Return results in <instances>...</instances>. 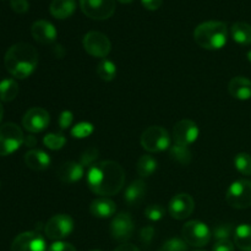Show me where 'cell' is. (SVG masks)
<instances>
[{
	"label": "cell",
	"mask_w": 251,
	"mask_h": 251,
	"mask_svg": "<svg viewBox=\"0 0 251 251\" xmlns=\"http://www.w3.org/2000/svg\"><path fill=\"white\" fill-rule=\"evenodd\" d=\"M125 183V173L119 163L103 161L90 167L87 172V185L96 195L102 198L117 195Z\"/></svg>",
	"instance_id": "cell-1"
},
{
	"label": "cell",
	"mask_w": 251,
	"mask_h": 251,
	"mask_svg": "<svg viewBox=\"0 0 251 251\" xmlns=\"http://www.w3.org/2000/svg\"><path fill=\"white\" fill-rule=\"evenodd\" d=\"M4 64L6 70L16 78H26L36 70L38 53L29 43H16L7 49Z\"/></svg>",
	"instance_id": "cell-2"
},
{
	"label": "cell",
	"mask_w": 251,
	"mask_h": 251,
	"mask_svg": "<svg viewBox=\"0 0 251 251\" xmlns=\"http://www.w3.org/2000/svg\"><path fill=\"white\" fill-rule=\"evenodd\" d=\"M194 39L201 48L207 50L222 49L228 39L227 25L221 21L202 22L194 31Z\"/></svg>",
	"instance_id": "cell-3"
},
{
	"label": "cell",
	"mask_w": 251,
	"mask_h": 251,
	"mask_svg": "<svg viewBox=\"0 0 251 251\" xmlns=\"http://www.w3.org/2000/svg\"><path fill=\"white\" fill-rule=\"evenodd\" d=\"M24 132L19 125L5 123L0 126V156L5 157L14 153L24 144Z\"/></svg>",
	"instance_id": "cell-4"
},
{
	"label": "cell",
	"mask_w": 251,
	"mask_h": 251,
	"mask_svg": "<svg viewBox=\"0 0 251 251\" xmlns=\"http://www.w3.org/2000/svg\"><path fill=\"white\" fill-rule=\"evenodd\" d=\"M140 142L147 152H162L171 147V136L164 127L150 126L142 132Z\"/></svg>",
	"instance_id": "cell-5"
},
{
	"label": "cell",
	"mask_w": 251,
	"mask_h": 251,
	"mask_svg": "<svg viewBox=\"0 0 251 251\" xmlns=\"http://www.w3.org/2000/svg\"><path fill=\"white\" fill-rule=\"evenodd\" d=\"M228 205L237 210H244L251 206V180L239 179L230 184L226 194Z\"/></svg>",
	"instance_id": "cell-6"
},
{
	"label": "cell",
	"mask_w": 251,
	"mask_h": 251,
	"mask_svg": "<svg viewBox=\"0 0 251 251\" xmlns=\"http://www.w3.org/2000/svg\"><path fill=\"white\" fill-rule=\"evenodd\" d=\"M183 240L190 247L201 248L210 243L212 232L205 223L200 221H190L184 225L181 229Z\"/></svg>",
	"instance_id": "cell-7"
},
{
	"label": "cell",
	"mask_w": 251,
	"mask_h": 251,
	"mask_svg": "<svg viewBox=\"0 0 251 251\" xmlns=\"http://www.w3.org/2000/svg\"><path fill=\"white\" fill-rule=\"evenodd\" d=\"M74 230V220L69 215H55L47 222L44 233L51 240H61L69 237Z\"/></svg>",
	"instance_id": "cell-8"
},
{
	"label": "cell",
	"mask_w": 251,
	"mask_h": 251,
	"mask_svg": "<svg viewBox=\"0 0 251 251\" xmlns=\"http://www.w3.org/2000/svg\"><path fill=\"white\" fill-rule=\"evenodd\" d=\"M82 44L85 50L95 58L104 59L112 49V43H110L109 38L102 32L98 31H91L86 33L83 37Z\"/></svg>",
	"instance_id": "cell-9"
},
{
	"label": "cell",
	"mask_w": 251,
	"mask_h": 251,
	"mask_svg": "<svg viewBox=\"0 0 251 251\" xmlns=\"http://www.w3.org/2000/svg\"><path fill=\"white\" fill-rule=\"evenodd\" d=\"M83 14L92 20H107L115 11V0H80Z\"/></svg>",
	"instance_id": "cell-10"
},
{
	"label": "cell",
	"mask_w": 251,
	"mask_h": 251,
	"mask_svg": "<svg viewBox=\"0 0 251 251\" xmlns=\"http://www.w3.org/2000/svg\"><path fill=\"white\" fill-rule=\"evenodd\" d=\"M134 229V221L131 216L126 212L117 215L110 223V235L117 242L126 243L132 237Z\"/></svg>",
	"instance_id": "cell-11"
},
{
	"label": "cell",
	"mask_w": 251,
	"mask_h": 251,
	"mask_svg": "<svg viewBox=\"0 0 251 251\" xmlns=\"http://www.w3.org/2000/svg\"><path fill=\"white\" fill-rule=\"evenodd\" d=\"M49 122H50V117L49 113L46 109L39 107L31 108L27 110L26 114L22 118V126L32 134H37L48 127Z\"/></svg>",
	"instance_id": "cell-12"
},
{
	"label": "cell",
	"mask_w": 251,
	"mask_h": 251,
	"mask_svg": "<svg viewBox=\"0 0 251 251\" xmlns=\"http://www.w3.org/2000/svg\"><path fill=\"white\" fill-rule=\"evenodd\" d=\"M195 210V201L189 194L181 193L174 196L168 206V212L174 220H185L190 217Z\"/></svg>",
	"instance_id": "cell-13"
},
{
	"label": "cell",
	"mask_w": 251,
	"mask_h": 251,
	"mask_svg": "<svg viewBox=\"0 0 251 251\" xmlns=\"http://www.w3.org/2000/svg\"><path fill=\"white\" fill-rule=\"evenodd\" d=\"M11 251H47L46 240L37 232L21 233L12 242Z\"/></svg>",
	"instance_id": "cell-14"
},
{
	"label": "cell",
	"mask_w": 251,
	"mask_h": 251,
	"mask_svg": "<svg viewBox=\"0 0 251 251\" xmlns=\"http://www.w3.org/2000/svg\"><path fill=\"white\" fill-rule=\"evenodd\" d=\"M199 127L195 122L189 119H183L174 125L173 139L174 144L181 146H190L198 140Z\"/></svg>",
	"instance_id": "cell-15"
},
{
	"label": "cell",
	"mask_w": 251,
	"mask_h": 251,
	"mask_svg": "<svg viewBox=\"0 0 251 251\" xmlns=\"http://www.w3.org/2000/svg\"><path fill=\"white\" fill-rule=\"evenodd\" d=\"M32 37L38 43L50 44L56 39V28L53 24L46 20H38L31 27Z\"/></svg>",
	"instance_id": "cell-16"
},
{
	"label": "cell",
	"mask_w": 251,
	"mask_h": 251,
	"mask_svg": "<svg viewBox=\"0 0 251 251\" xmlns=\"http://www.w3.org/2000/svg\"><path fill=\"white\" fill-rule=\"evenodd\" d=\"M85 173V167L77 162H65L56 171V176L63 183L74 184L80 180Z\"/></svg>",
	"instance_id": "cell-17"
},
{
	"label": "cell",
	"mask_w": 251,
	"mask_h": 251,
	"mask_svg": "<svg viewBox=\"0 0 251 251\" xmlns=\"http://www.w3.org/2000/svg\"><path fill=\"white\" fill-rule=\"evenodd\" d=\"M230 96L235 100H248L251 98V81L244 76H237L232 78L228 85Z\"/></svg>",
	"instance_id": "cell-18"
},
{
	"label": "cell",
	"mask_w": 251,
	"mask_h": 251,
	"mask_svg": "<svg viewBox=\"0 0 251 251\" xmlns=\"http://www.w3.org/2000/svg\"><path fill=\"white\" fill-rule=\"evenodd\" d=\"M25 163L32 171H44L50 166V157L42 150H31L25 154Z\"/></svg>",
	"instance_id": "cell-19"
},
{
	"label": "cell",
	"mask_w": 251,
	"mask_h": 251,
	"mask_svg": "<svg viewBox=\"0 0 251 251\" xmlns=\"http://www.w3.org/2000/svg\"><path fill=\"white\" fill-rule=\"evenodd\" d=\"M146 184L142 179H137L134 180L129 186L126 188L124 193V201L129 206H137L140 205L142 200L145 198V194H146Z\"/></svg>",
	"instance_id": "cell-20"
},
{
	"label": "cell",
	"mask_w": 251,
	"mask_h": 251,
	"mask_svg": "<svg viewBox=\"0 0 251 251\" xmlns=\"http://www.w3.org/2000/svg\"><path fill=\"white\" fill-rule=\"evenodd\" d=\"M115 210H117V206H115L114 201L108 198L96 199L90 205L91 215L97 218L112 217L115 213Z\"/></svg>",
	"instance_id": "cell-21"
},
{
	"label": "cell",
	"mask_w": 251,
	"mask_h": 251,
	"mask_svg": "<svg viewBox=\"0 0 251 251\" xmlns=\"http://www.w3.org/2000/svg\"><path fill=\"white\" fill-rule=\"evenodd\" d=\"M49 10L55 19L65 20L75 12L76 1L75 0H53L50 2Z\"/></svg>",
	"instance_id": "cell-22"
},
{
	"label": "cell",
	"mask_w": 251,
	"mask_h": 251,
	"mask_svg": "<svg viewBox=\"0 0 251 251\" xmlns=\"http://www.w3.org/2000/svg\"><path fill=\"white\" fill-rule=\"evenodd\" d=\"M232 38L242 46L251 44V26L247 22H235L230 28Z\"/></svg>",
	"instance_id": "cell-23"
},
{
	"label": "cell",
	"mask_w": 251,
	"mask_h": 251,
	"mask_svg": "<svg viewBox=\"0 0 251 251\" xmlns=\"http://www.w3.org/2000/svg\"><path fill=\"white\" fill-rule=\"evenodd\" d=\"M234 243L242 251H251V226L240 225L234 230Z\"/></svg>",
	"instance_id": "cell-24"
},
{
	"label": "cell",
	"mask_w": 251,
	"mask_h": 251,
	"mask_svg": "<svg viewBox=\"0 0 251 251\" xmlns=\"http://www.w3.org/2000/svg\"><path fill=\"white\" fill-rule=\"evenodd\" d=\"M157 161L150 154H144L139 158L136 163V172L141 178H149L156 172Z\"/></svg>",
	"instance_id": "cell-25"
},
{
	"label": "cell",
	"mask_w": 251,
	"mask_h": 251,
	"mask_svg": "<svg viewBox=\"0 0 251 251\" xmlns=\"http://www.w3.org/2000/svg\"><path fill=\"white\" fill-rule=\"evenodd\" d=\"M19 95V85L12 78H5L0 82V100L11 102Z\"/></svg>",
	"instance_id": "cell-26"
},
{
	"label": "cell",
	"mask_w": 251,
	"mask_h": 251,
	"mask_svg": "<svg viewBox=\"0 0 251 251\" xmlns=\"http://www.w3.org/2000/svg\"><path fill=\"white\" fill-rule=\"evenodd\" d=\"M169 156L173 161H176V163L181 164V166H188L191 162V151L188 146H181V145L174 144L173 146H171L169 149Z\"/></svg>",
	"instance_id": "cell-27"
},
{
	"label": "cell",
	"mask_w": 251,
	"mask_h": 251,
	"mask_svg": "<svg viewBox=\"0 0 251 251\" xmlns=\"http://www.w3.org/2000/svg\"><path fill=\"white\" fill-rule=\"evenodd\" d=\"M97 75L103 81H107V82L113 81L117 76V66L112 60L102 59L97 65Z\"/></svg>",
	"instance_id": "cell-28"
},
{
	"label": "cell",
	"mask_w": 251,
	"mask_h": 251,
	"mask_svg": "<svg viewBox=\"0 0 251 251\" xmlns=\"http://www.w3.org/2000/svg\"><path fill=\"white\" fill-rule=\"evenodd\" d=\"M43 144L49 150L56 151V150L63 149L64 145L66 144V139L61 132H51V134H48L44 136Z\"/></svg>",
	"instance_id": "cell-29"
},
{
	"label": "cell",
	"mask_w": 251,
	"mask_h": 251,
	"mask_svg": "<svg viewBox=\"0 0 251 251\" xmlns=\"http://www.w3.org/2000/svg\"><path fill=\"white\" fill-rule=\"evenodd\" d=\"M234 166L239 173L243 176H251V156L249 153H238L234 158Z\"/></svg>",
	"instance_id": "cell-30"
},
{
	"label": "cell",
	"mask_w": 251,
	"mask_h": 251,
	"mask_svg": "<svg viewBox=\"0 0 251 251\" xmlns=\"http://www.w3.org/2000/svg\"><path fill=\"white\" fill-rule=\"evenodd\" d=\"M93 130H95V127L91 123L81 122L71 129V136L75 137V139H86L92 134Z\"/></svg>",
	"instance_id": "cell-31"
},
{
	"label": "cell",
	"mask_w": 251,
	"mask_h": 251,
	"mask_svg": "<svg viewBox=\"0 0 251 251\" xmlns=\"http://www.w3.org/2000/svg\"><path fill=\"white\" fill-rule=\"evenodd\" d=\"M164 215H166V210L159 203H153V205L147 206L146 210H145V217L147 220L152 221V222H157V221L162 220Z\"/></svg>",
	"instance_id": "cell-32"
},
{
	"label": "cell",
	"mask_w": 251,
	"mask_h": 251,
	"mask_svg": "<svg viewBox=\"0 0 251 251\" xmlns=\"http://www.w3.org/2000/svg\"><path fill=\"white\" fill-rule=\"evenodd\" d=\"M233 233V226L230 223H220L216 225L215 228L212 229L213 237L217 240L229 239V237Z\"/></svg>",
	"instance_id": "cell-33"
},
{
	"label": "cell",
	"mask_w": 251,
	"mask_h": 251,
	"mask_svg": "<svg viewBox=\"0 0 251 251\" xmlns=\"http://www.w3.org/2000/svg\"><path fill=\"white\" fill-rule=\"evenodd\" d=\"M158 251H188V244L183 239L172 238L167 240Z\"/></svg>",
	"instance_id": "cell-34"
},
{
	"label": "cell",
	"mask_w": 251,
	"mask_h": 251,
	"mask_svg": "<svg viewBox=\"0 0 251 251\" xmlns=\"http://www.w3.org/2000/svg\"><path fill=\"white\" fill-rule=\"evenodd\" d=\"M98 153H100V152H98V150L96 149V147H90V149H87L82 153V156H81L80 158V163L82 164L83 167L93 166L95 161L98 158Z\"/></svg>",
	"instance_id": "cell-35"
},
{
	"label": "cell",
	"mask_w": 251,
	"mask_h": 251,
	"mask_svg": "<svg viewBox=\"0 0 251 251\" xmlns=\"http://www.w3.org/2000/svg\"><path fill=\"white\" fill-rule=\"evenodd\" d=\"M73 122H74V114L70 112V110H64V112H61L60 115H59L58 124L61 130L69 129V127L73 125Z\"/></svg>",
	"instance_id": "cell-36"
},
{
	"label": "cell",
	"mask_w": 251,
	"mask_h": 251,
	"mask_svg": "<svg viewBox=\"0 0 251 251\" xmlns=\"http://www.w3.org/2000/svg\"><path fill=\"white\" fill-rule=\"evenodd\" d=\"M10 6L16 14H26L29 9L27 0H10Z\"/></svg>",
	"instance_id": "cell-37"
},
{
	"label": "cell",
	"mask_w": 251,
	"mask_h": 251,
	"mask_svg": "<svg viewBox=\"0 0 251 251\" xmlns=\"http://www.w3.org/2000/svg\"><path fill=\"white\" fill-rule=\"evenodd\" d=\"M212 251H234V244L229 239L217 240L213 245Z\"/></svg>",
	"instance_id": "cell-38"
},
{
	"label": "cell",
	"mask_w": 251,
	"mask_h": 251,
	"mask_svg": "<svg viewBox=\"0 0 251 251\" xmlns=\"http://www.w3.org/2000/svg\"><path fill=\"white\" fill-rule=\"evenodd\" d=\"M153 235H154V229L153 227L149 226V227H145L142 228V230L140 232V239L144 244H150L153 239Z\"/></svg>",
	"instance_id": "cell-39"
},
{
	"label": "cell",
	"mask_w": 251,
	"mask_h": 251,
	"mask_svg": "<svg viewBox=\"0 0 251 251\" xmlns=\"http://www.w3.org/2000/svg\"><path fill=\"white\" fill-rule=\"evenodd\" d=\"M48 251H76L75 247L70 243L65 242H55L49 247Z\"/></svg>",
	"instance_id": "cell-40"
},
{
	"label": "cell",
	"mask_w": 251,
	"mask_h": 251,
	"mask_svg": "<svg viewBox=\"0 0 251 251\" xmlns=\"http://www.w3.org/2000/svg\"><path fill=\"white\" fill-rule=\"evenodd\" d=\"M141 2H142V5H144L145 9L154 11V10H157L161 7L163 0H141Z\"/></svg>",
	"instance_id": "cell-41"
},
{
	"label": "cell",
	"mask_w": 251,
	"mask_h": 251,
	"mask_svg": "<svg viewBox=\"0 0 251 251\" xmlns=\"http://www.w3.org/2000/svg\"><path fill=\"white\" fill-rule=\"evenodd\" d=\"M114 251H140V249L135 245L129 244V243H124V244L119 245Z\"/></svg>",
	"instance_id": "cell-42"
},
{
	"label": "cell",
	"mask_w": 251,
	"mask_h": 251,
	"mask_svg": "<svg viewBox=\"0 0 251 251\" xmlns=\"http://www.w3.org/2000/svg\"><path fill=\"white\" fill-rule=\"evenodd\" d=\"M36 142H37L36 137L32 136V135H29V136H25L24 144L26 145L27 147H33L34 145H36Z\"/></svg>",
	"instance_id": "cell-43"
},
{
	"label": "cell",
	"mask_w": 251,
	"mask_h": 251,
	"mask_svg": "<svg viewBox=\"0 0 251 251\" xmlns=\"http://www.w3.org/2000/svg\"><path fill=\"white\" fill-rule=\"evenodd\" d=\"M2 115H4V108H2L1 103H0V122H1L2 119Z\"/></svg>",
	"instance_id": "cell-44"
},
{
	"label": "cell",
	"mask_w": 251,
	"mask_h": 251,
	"mask_svg": "<svg viewBox=\"0 0 251 251\" xmlns=\"http://www.w3.org/2000/svg\"><path fill=\"white\" fill-rule=\"evenodd\" d=\"M120 2H123V4H129V2L134 1V0H119Z\"/></svg>",
	"instance_id": "cell-45"
},
{
	"label": "cell",
	"mask_w": 251,
	"mask_h": 251,
	"mask_svg": "<svg viewBox=\"0 0 251 251\" xmlns=\"http://www.w3.org/2000/svg\"><path fill=\"white\" fill-rule=\"evenodd\" d=\"M248 59H249V61L251 63V50L248 53Z\"/></svg>",
	"instance_id": "cell-46"
},
{
	"label": "cell",
	"mask_w": 251,
	"mask_h": 251,
	"mask_svg": "<svg viewBox=\"0 0 251 251\" xmlns=\"http://www.w3.org/2000/svg\"><path fill=\"white\" fill-rule=\"evenodd\" d=\"M90 251H100V250H90Z\"/></svg>",
	"instance_id": "cell-47"
},
{
	"label": "cell",
	"mask_w": 251,
	"mask_h": 251,
	"mask_svg": "<svg viewBox=\"0 0 251 251\" xmlns=\"http://www.w3.org/2000/svg\"><path fill=\"white\" fill-rule=\"evenodd\" d=\"M196 251H202V250H196Z\"/></svg>",
	"instance_id": "cell-48"
}]
</instances>
